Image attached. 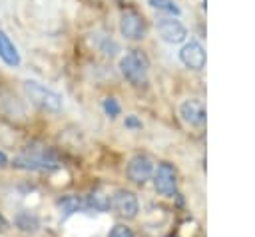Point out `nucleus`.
I'll return each instance as SVG.
<instances>
[{"instance_id":"nucleus-6","label":"nucleus","mask_w":255,"mask_h":237,"mask_svg":"<svg viewBox=\"0 0 255 237\" xmlns=\"http://www.w3.org/2000/svg\"><path fill=\"white\" fill-rule=\"evenodd\" d=\"M153 185L155 189L165 195V197H171L175 195V189H177V173L173 169L171 163H159L157 169H153Z\"/></svg>"},{"instance_id":"nucleus-17","label":"nucleus","mask_w":255,"mask_h":237,"mask_svg":"<svg viewBox=\"0 0 255 237\" xmlns=\"http://www.w3.org/2000/svg\"><path fill=\"white\" fill-rule=\"evenodd\" d=\"M108 237H133V231L128 225H116Z\"/></svg>"},{"instance_id":"nucleus-7","label":"nucleus","mask_w":255,"mask_h":237,"mask_svg":"<svg viewBox=\"0 0 255 237\" xmlns=\"http://www.w3.org/2000/svg\"><path fill=\"white\" fill-rule=\"evenodd\" d=\"M126 173L128 177L133 181V183H145L151 175H153V161L149 155L145 153H137L133 155L129 161H128V167H126Z\"/></svg>"},{"instance_id":"nucleus-14","label":"nucleus","mask_w":255,"mask_h":237,"mask_svg":"<svg viewBox=\"0 0 255 237\" xmlns=\"http://www.w3.org/2000/svg\"><path fill=\"white\" fill-rule=\"evenodd\" d=\"M14 223L18 229L22 231H36L38 229V219L36 215H32L30 211H20L16 217H14Z\"/></svg>"},{"instance_id":"nucleus-2","label":"nucleus","mask_w":255,"mask_h":237,"mask_svg":"<svg viewBox=\"0 0 255 237\" xmlns=\"http://www.w3.org/2000/svg\"><path fill=\"white\" fill-rule=\"evenodd\" d=\"M149 60L139 50H129L120 58V72L131 86H141L147 78Z\"/></svg>"},{"instance_id":"nucleus-3","label":"nucleus","mask_w":255,"mask_h":237,"mask_svg":"<svg viewBox=\"0 0 255 237\" xmlns=\"http://www.w3.org/2000/svg\"><path fill=\"white\" fill-rule=\"evenodd\" d=\"M22 90L34 106H38L46 112H60L62 110V104H64L62 96L50 88H46L34 80H26V82H22Z\"/></svg>"},{"instance_id":"nucleus-11","label":"nucleus","mask_w":255,"mask_h":237,"mask_svg":"<svg viewBox=\"0 0 255 237\" xmlns=\"http://www.w3.org/2000/svg\"><path fill=\"white\" fill-rule=\"evenodd\" d=\"M0 60L10 68L20 66V54H18L14 42L10 40V36L4 30H0Z\"/></svg>"},{"instance_id":"nucleus-9","label":"nucleus","mask_w":255,"mask_h":237,"mask_svg":"<svg viewBox=\"0 0 255 237\" xmlns=\"http://www.w3.org/2000/svg\"><path fill=\"white\" fill-rule=\"evenodd\" d=\"M179 60H181V64H183L185 68H189V70H203L207 56H205L203 46H201L199 42L191 40V42L183 44V48L179 50Z\"/></svg>"},{"instance_id":"nucleus-1","label":"nucleus","mask_w":255,"mask_h":237,"mask_svg":"<svg viewBox=\"0 0 255 237\" xmlns=\"http://www.w3.org/2000/svg\"><path fill=\"white\" fill-rule=\"evenodd\" d=\"M12 165L26 171H52L60 165V159L52 147H34L14 157Z\"/></svg>"},{"instance_id":"nucleus-12","label":"nucleus","mask_w":255,"mask_h":237,"mask_svg":"<svg viewBox=\"0 0 255 237\" xmlns=\"http://www.w3.org/2000/svg\"><path fill=\"white\" fill-rule=\"evenodd\" d=\"M58 207L62 209L64 215H72V213H78L80 209H84L86 201L78 195H64L62 199H58Z\"/></svg>"},{"instance_id":"nucleus-19","label":"nucleus","mask_w":255,"mask_h":237,"mask_svg":"<svg viewBox=\"0 0 255 237\" xmlns=\"http://www.w3.org/2000/svg\"><path fill=\"white\" fill-rule=\"evenodd\" d=\"M6 163H8V157L4 151H0V165H6Z\"/></svg>"},{"instance_id":"nucleus-10","label":"nucleus","mask_w":255,"mask_h":237,"mask_svg":"<svg viewBox=\"0 0 255 237\" xmlns=\"http://www.w3.org/2000/svg\"><path fill=\"white\" fill-rule=\"evenodd\" d=\"M179 116H181V119H183L185 123L197 127V125H203V123H205L207 112H205V106H203L201 100L187 98V100H183V102L179 104Z\"/></svg>"},{"instance_id":"nucleus-13","label":"nucleus","mask_w":255,"mask_h":237,"mask_svg":"<svg viewBox=\"0 0 255 237\" xmlns=\"http://www.w3.org/2000/svg\"><path fill=\"white\" fill-rule=\"evenodd\" d=\"M147 6H149L151 10L171 14L173 18H177V16L181 14V8L177 6V2H175V0H147Z\"/></svg>"},{"instance_id":"nucleus-5","label":"nucleus","mask_w":255,"mask_h":237,"mask_svg":"<svg viewBox=\"0 0 255 237\" xmlns=\"http://www.w3.org/2000/svg\"><path fill=\"white\" fill-rule=\"evenodd\" d=\"M155 30H157V36L167 44H181L187 38V28L173 16L159 18L155 22Z\"/></svg>"},{"instance_id":"nucleus-16","label":"nucleus","mask_w":255,"mask_h":237,"mask_svg":"<svg viewBox=\"0 0 255 237\" xmlns=\"http://www.w3.org/2000/svg\"><path fill=\"white\" fill-rule=\"evenodd\" d=\"M104 112H106L110 118H116V116H120L122 108H120V104H118L116 98H106V100H104Z\"/></svg>"},{"instance_id":"nucleus-15","label":"nucleus","mask_w":255,"mask_h":237,"mask_svg":"<svg viewBox=\"0 0 255 237\" xmlns=\"http://www.w3.org/2000/svg\"><path fill=\"white\" fill-rule=\"evenodd\" d=\"M88 205H92L98 211H106L112 205V195H104L102 191H94L90 195V199H88Z\"/></svg>"},{"instance_id":"nucleus-4","label":"nucleus","mask_w":255,"mask_h":237,"mask_svg":"<svg viewBox=\"0 0 255 237\" xmlns=\"http://www.w3.org/2000/svg\"><path fill=\"white\" fill-rule=\"evenodd\" d=\"M120 32L128 40H141L145 36V20L133 8H128L120 16Z\"/></svg>"},{"instance_id":"nucleus-18","label":"nucleus","mask_w":255,"mask_h":237,"mask_svg":"<svg viewBox=\"0 0 255 237\" xmlns=\"http://www.w3.org/2000/svg\"><path fill=\"white\" fill-rule=\"evenodd\" d=\"M126 125L128 127H141V121L135 116H129V118H126Z\"/></svg>"},{"instance_id":"nucleus-8","label":"nucleus","mask_w":255,"mask_h":237,"mask_svg":"<svg viewBox=\"0 0 255 237\" xmlns=\"http://www.w3.org/2000/svg\"><path fill=\"white\" fill-rule=\"evenodd\" d=\"M112 207L118 211L120 217L124 219H133L139 211V203H137V197L133 191L129 189H118L114 195H112Z\"/></svg>"}]
</instances>
